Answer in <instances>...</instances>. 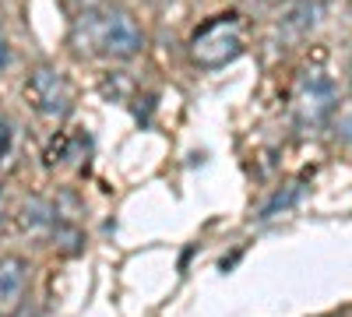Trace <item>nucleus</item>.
<instances>
[{
    "label": "nucleus",
    "mask_w": 352,
    "mask_h": 317,
    "mask_svg": "<svg viewBox=\"0 0 352 317\" xmlns=\"http://www.w3.org/2000/svg\"><path fill=\"white\" fill-rule=\"evenodd\" d=\"M71 46L81 56L102 61H131L144 50V32L124 8H92L81 11L71 25Z\"/></svg>",
    "instance_id": "obj_1"
},
{
    "label": "nucleus",
    "mask_w": 352,
    "mask_h": 317,
    "mask_svg": "<svg viewBox=\"0 0 352 317\" xmlns=\"http://www.w3.org/2000/svg\"><path fill=\"white\" fill-rule=\"evenodd\" d=\"M243 50H247V21L236 11L208 18L187 43L190 64H197L201 71H222L232 61H240Z\"/></svg>",
    "instance_id": "obj_2"
},
{
    "label": "nucleus",
    "mask_w": 352,
    "mask_h": 317,
    "mask_svg": "<svg viewBox=\"0 0 352 317\" xmlns=\"http://www.w3.org/2000/svg\"><path fill=\"white\" fill-rule=\"evenodd\" d=\"M338 109V85L328 71L320 67H307L300 71L296 85H292V96H289V113H292V124H296L303 134L320 131Z\"/></svg>",
    "instance_id": "obj_3"
},
{
    "label": "nucleus",
    "mask_w": 352,
    "mask_h": 317,
    "mask_svg": "<svg viewBox=\"0 0 352 317\" xmlns=\"http://www.w3.org/2000/svg\"><path fill=\"white\" fill-rule=\"evenodd\" d=\"M25 99L39 117L46 120H64L71 106H74V89L71 81L56 71V67H36L32 74L25 78Z\"/></svg>",
    "instance_id": "obj_4"
},
{
    "label": "nucleus",
    "mask_w": 352,
    "mask_h": 317,
    "mask_svg": "<svg viewBox=\"0 0 352 317\" xmlns=\"http://www.w3.org/2000/svg\"><path fill=\"white\" fill-rule=\"evenodd\" d=\"M320 14H324V4H320V0H292V4L282 11L278 25H275V36L282 43H300L320 25Z\"/></svg>",
    "instance_id": "obj_5"
},
{
    "label": "nucleus",
    "mask_w": 352,
    "mask_h": 317,
    "mask_svg": "<svg viewBox=\"0 0 352 317\" xmlns=\"http://www.w3.org/2000/svg\"><path fill=\"white\" fill-rule=\"evenodd\" d=\"M25 282H28V265L21 257H14V254L0 257V317H8L21 307Z\"/></svg>",
    "instance_id": "obj_6"
},
{
    "label": "nucleus",
    "mask_w": 352,
    "mask_h": 317,
    "mask_svg": "<svg viewBox=\"0 0 352 317\" xmlns=\"http://www.w3.org/2000/svg\"><path fill=\"white\" fill-rule=\"evenodd\" d=\"M11 141H14V131H11V124L0 117V162L8 159V152H11Z\"/></svg>",
    "instance_id": "obj_7"
},
{
    "label": "nucleus",
    "mask_w": 352,
    "mask_h": 317,
    "mask_svg": "<svg viewBox=\"0 0 352 317\" xmlns=\"http://www.w3.org/2000/svg\"><path fill=\"white\" fill-rule=\"evenodd\" d=\"M8 64H11V43L4 36V28H0V74L8 71Z\"/></svg>",
    "instance_id": "obj_8"
},
{
    "label": "nucleus",
    "mask_w": 352,
    "mask_h": 317,
    "mask_svg": "<svg viewBox=\"0 0 352 317\" xmlns=\"http://www.w3.org/2000/svg\"><path fill=\"white\" fill-rule=\"evenodd\" d=\"M71 4L78 8V14L81 11H92V8H102V0H71Z\"/></svg>",
    "instance_id": "obj_9"
},
{
    "label": "nucleus",
    "mask_w": 352,
    "mask_h": 317,
    "mask_svg": "<svg viewBox=\"0 0 352 317\" xmlns=\"http://www.w3.org/2000/svg\"><path fill=\"white\" fill-rule=\"evenodd\" d=\"M0 226H4V190H0Z\"/></svg>",
    "instance_id": "obj_10"
},
{
    "label": "nucleus",
    "mask_w": 352,
    "mask_h": 317,
    "mask_svg": "<svg viewBox=\"0 0 352 317\" xmlns=\"http://www.w3.org/2000/svg\"><path fill=\"white\" fill-rule=\"evenodd\" d=\"M349 4H352V0H349Z\"/></svg>",
    "instance_id": "obj_11"
}]
</instances>
